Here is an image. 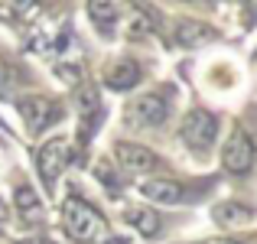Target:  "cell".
I'll return each mask as SVG.
<instances>
[{
  "mask_svg": "<svg viewBox=\"0 0 257 244\" xmlns=\"http://www.w3.org/2000/svg\"><path fill=\"white\" fill-rule=\"evenodd\" d=\"M62 221H65L69 238H75V241H94V238L104 234V218H101V212L91 208L85 199H78V195H69V199H65Z\"/></svg>",
  "mask_w": 257,
  "mask_h": 244,
  "instance_id": "1",
  "label": "cell"
},
{
  "mask_svg": "<svg viewBox=\"0 0 257 244\" xmlns=\"http://www.w3.org/2000/svg\"><path fill=\"white\" fill-rule=\"evenodd\" d=\"M65 160H69V140H65V137H52V140H46V144L39 147L36 166H39V176H43L46 189L56 186L59 173L65 169Z\"/></svg>",
  "mask_w": 257,
  "mask_h": 244,
  "instance_id": "2",
  "label": "cell"
},
{
  "mask_svg": "<svg viewBox=\"0 0 257 244\" xmlns=\"http://www.w3.org/2000/svg\"><path fill=\"white\" fill-rule=\"evenodd\" d=\"M221 163H225V169L234 173V176H244L247 169L254 166V144L241 127L231 131V140H228L225 150H221Z\"/></svg>",
  "mask_w": 257,
  "mask_h": 244,
  "instance_id": "3",
  "label": "cell"
},
{
  "mask_svg": "<svg viewBox=\"0 0 257 244\" xmlns=\"http://www.w3.org/2000/svg\"><path fill=\"white\" fill-rule=\"evenodd\" d=\"M215 134H218V120L208 111H192L182 120V140H186L192 150H208L215 144Z\"/></svg>",
  "mask_w": 257,
  "mask_h": 244,
  "instance_id": "4",
  "label": "cell"
},
{
  "mask_svg": "<svg viewBox=\"0 0 257 244\" xmlns=\"http://www.w3.org/2000/svg\"><path fill=\"white\" fill-rule=\"evenodd\" d=\"M127 124L131 127H157L166 117V101L160 94H137L127 104Z\"/></svg>",
  "mask_w": 257,
  "mask_h": 244,
  "instance_id": "5",
  "label": "cell"
},
{
  "mask_svg": "<svg viewBox=\"0 0 257 244\" xmlns=\"http://www.w3.org/2000/svg\"><path fill=\"white\" fill-rule=\"evenodd\" d=\"M20 114L26 117V127H30L33 134H39L46 124H52V120L59 117V104L49 98H39V94H26V98L17 101Z\"/></svg>",
  "mask_w": 257,
  "mask_h": 244,
  "instance_id": "6",
  "label": "cell"
},
{
  "mask_svg": "<svg viewBox=\"0 0 257 244\" xmlns=\"http://www.w3.org/2000/svg\"><path fill=\"white\" fill-rule=\"evenodd\" d=\"M114 157H117V163L124 169H134V173H147V169L157 166V157H153L150 150H144V147H137V144H117Z\"/></svg>",
  "mask_w": 257,
  "mask_h": 244,
  "instance_id": "7",
  "label": "cell"
},
{
  "mask_svg": "<svg viewBox=\"0 0 257 244\" xmlns=\"http://www.w3.org/2000/svg\"><path fill=\"white\" fill-rule=\"evenodd\" d=\"M124 221H131V225L137 228L140 234H147V238L160 234V228H163V218L147 205H127L124 208Z\"/></svg>",
  "mask_w": 257,
  "mask_h": 244,
  "instance_id": "8",
  "label": "cell"
},
{
  "mask_svg": "<svg viewBox=\"0 0 257 244\" xmlns=\"http://www.w3.org/2000/svg\"><path fill=\"white\" fill-rule=\"evenodd\" d=\"M140 192L150 202H163V205H173L182 199V186H176L173 179H147L140 182Z\"/></svg>",
  "mask_w": 257,
  "mask_h": 244,
  "instance_id": "9",
  "label": "cell"
},
{
  "mask_svg": "<svg viewBox=\"0 0 257 244\" xmlns=\"http://www.w3.org/2000/svg\"><path fill=\"white\" fill-rule=\"evenodd\" d=\"M212 218L218 225H247L254 218V212L247 205H241V202H218L212 208Z\"/></svg>",
  "mask_w": 257,
  "mask_h": 244,
  "instance_id": "10",
  "label": "cell"
},
{
  "mask_svg": "<svg viewBox=\"0 0 257 244\" xmlns=\"http://www.w3.org/2000/svg\"><path fill=\"white\" fill-rule=\"evenodd\" d=\"M137 81H140V69H137V62H131V59L117 62L111 72H107V88H114V91H127V88H134Z\"/></svg>",
  "mask_w": 257,
  "mask_h": 244,
  "instance_id": "11",
  "label": "cell"
},
{
  "mask_svg": "<svg viewBox=\"0 0 257 244\" xmlns=\"http://www.w3.org/2000/svg\"><path fill=\"white\" fill-rule=\"evenodd\" d=\"M212 39H215V30L205 23L186 20V23L176 26V43H182V46H202V43H212Z\"/></svg>",
  "mask_w": 257,
  "mask_h": 244,
  "instance_id": "12",
  "label": "cell"
},
{
  "mask_svg": "<svg viewBox=\"0 0 257 244\" xmlns=\"http://www.w3.org/2000/svg\"><path fill=\"white\" fill-rule=\"evenodd\" d=\"M88 13H91L94 26L101 33H114V23H117V7L114 4H88Z\"/></svg>",
  "mask_w": 257,
  "mask_h": 244,
  "instance_id": "13",
  "label": "cell"
},
{
  "mask_svg": "<svg viewBox=\"0 0 257 244\" xmlns=\"http://www.w3.org/2000/svg\"><path fill=\"white\" fill-rule=\"evenodd\" d=\"M17 205H20V212H23V215H33V218H36L39 208H43V202H39V195L33 192L30 186H20L17 189Z\"/></svg>",
  "mask_w": 257,
  "mask_h": 244,
  "instance_id": "14",
  "label": "cell"
},
{
  "mask_svg": "<svg viewBox=\"0 0 257 244\" xmlns=\"http://www.w3.org/2000/svg\"><path fill=\"white\" fill-rule=\"evenodd\" d=\"M7 85H10V65H7L4 59H0V91H4Z\"/></svg>",
  "mask_w": 257,
  "mask_h": 244,
  "instance_id": "15",
  "label": "cell"
},
{
  "mask_svg": "<svg viewBox=\"0 0 257 244\" xmlns=\"http://www.w3.org/2000/svg\"><path fill=\"white\" fill-rule=\"evenodd\" d=\"M195 244H241V241H231V238H205V241H195Z\"/></svg>",
  "mask_w": 257,
  "mask_h": 244,
  "instance_id": "16",
  "label": "cell"
},
{
  "mask_svg": "<svg viewBox=\"0 0 257 244\" xmlns=\"http://www.w3.org/2000/svg\"><path fill=\"white\" fill-rule=\"evenodd\" d=\"M7 218H10V215H7V205H4V202H0V231H4V228H7Z\"/></svg>",
  "mask_w": 257,
  "mask_h": 244,
  "instance_id": "17",
  "label": "cell"
},
{
  "mask_svg": "<svg viewBox=\"0 0 257 244\" xmlns=\"http://www.w3.org/2000/svg\"><path fill=\"white\" fill-rule=\"evenodd\" d=\"M20 244H52V241L49 238H23Z\"/></svg>",
  "mask_w": 257,
  "mask_h": 244,
  "instance_id": "18",
  "label": "cell"
},
{
  "mask_svg": "<svg viewBox=\"0 0 257 244\" xmlns=\"http://www.w3.org/2000/svg\"><path fill=\"white\" fill-rule=\"evenodd\" d=\"M107 244H127V241H120V238H111V241H107Z\"/></svg>",
  "mask_w": 257,
  "mask_h": 244,
  "instance_id": "19",
  "label": "cell"
},
{
  "mask_svg": "<svg viewBox=\"0 0 257 244\" xmlns=\"http://www.w3.org/2000/svg\"><path fill=\"white\" fill-rule=\"evenodd\" d=\"M254 75H257V56H254Z\"/></svg>",
  "mask_w": 257,
  "mask_h": 244,
  "instance_id": "20",
  "label": "cell"
}]
</instances>
